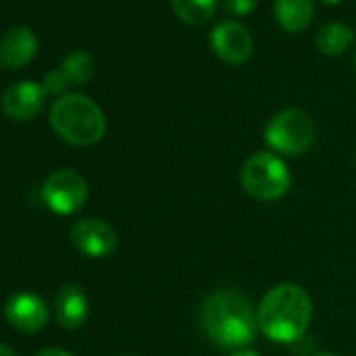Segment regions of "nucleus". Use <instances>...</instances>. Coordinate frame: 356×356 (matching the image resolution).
Segmentation results:
<instances>
[{"instance_id":"1","label":"nucleus","mask_w":356,"mask_h":356,"mask_svg":"<svg viewBox=\"0 0 356 356\" xmlns=\"http://www.w3.org/2000/svg\"><path fill=\"white\" fill-rule=\"evenodd\" d=\"M202 327L216 346L239 350L256 337L258 316L248 296L237 289H218L204 302Z\"/></svg>"},{"instance_id":"2","label":"nucleus","mask_w":356,"mask_h":356,"mask_svg":"<svg viewBox=\"0 0 356 356\" xmlns=\"http://www.w3.org/2000/svg\"><path fill=\"white\" fill-rule=\"evenodd\" d=\"M258 329L277 343L298 341L312 318V300L308 291L293 283H281L264 293L256 308Z\"/></svg>"},{"instance_id":"3","label":"nucleus","mask_w":356,"mask_h":356,"mask_svg":"<svg viewBox=\"0 0 356 356\" xmlns=\"http://www.w3.org/2000/svg\"><path fill=\"white\" fill-rule=\"evenodd\" d=\"M53 130L67 143L90 147L105 136V115L101 107L84 95H63L51 109Z\"/></svg>"},{"instance_id":"4","label":"nucleus","mask_w":356,"mask_h":356,"mask_svg":"<svg viewBox=\"0 0 356 356\" xmlns=\"http://www.w3.org/2000/svg\"><path fill=\"white\" fill-rule=\"evenodd\" d=\"M241 187L258 202H277L289 191L291 174L279 155L258 151L241 168Z\"/></svg>"},{"instance_id":"5","label":"nucleus","mask_w":356,"mask_h":356,"mask_svg":"<svg viewBox=\"0 0 356 356\" xmlns=\"http://www.w3.org/2000/svg\"><path fill=\"white\" fill-rule=\"evenodd\" d=\"M264 140L275 153L300 155L314 143V124L300 109H283L266 124Z\"/></svg>"},{"instance_id":"6","label":"nucleus","mask_w":356,"mask_h":356,"mask_svg":"<svg viewBox=\"0 0 356 356\" xmlns=\"http://www.w3.org/2000/svg\"><path fill=\"white\" fill-rule=\"evenodd\" d=\"M44 204L61 216L78 212L88 197V185L84 176L76 170H57L53 172L42 187Z\"/></svg>"},{"instance_id":"7","label":"nucleus","mask_w":356,"mask_h":356,"mask_svg":"<svg viewBox=\"0 0 356 356\" xmlns=\"http://www.w3.org/2000/svg\"><path fill=\"white\" fill-rule=\"evenodd\" d=\"M72 245L88 258H107L118 248V235L101 218L78 220L70 231Z\"/></svg>"},{"instance_id":"8","label":"nucleus","mask_w":356,"mask_h":356,"mask_svg":"<svg viewBox=\"0 0 356 356\" xmlns=\"http://www.w3.org/2000/svg\"><path fill=\"white\" fill-rule=\"evenodd\" d=\"M212 49L222 61L231 65H241L250 59L254 51V40L241 24L222 22L212 32Z\"/></svg>"},{"instance_id":"9","label":"nucleus","mask_w":356,"mask_h":356,"mask_svg":"<svg viewBox=\"0 0 356 356\" xmlns=\"http://www.w3.org/2000/svg\"><path fill=\"white\" fill-rule=\"evenodd\" d=\"M5 316H7L9 325L15 327L17 331L36 333V331L44 329L47 318H49V310L38 296L17 293V296L9 298V302L5 306Z\"/></svg>"},{"instance_id":"10","label":"nucleus","mask_w":356,"mask_h":356,"mask_svg":"<svg viewBox=\"0 0 356 356\" xmlns=\"http://www.w3.org/2000/svg\"><path fill=\"white\" fill-rule=\"evenodd\" d=\"M47 90L38 82H17L7 88L3 97V109L9 118L17 122L32 120L40 113Z\"/></svg>"},{"instance_id":"11","label":"nucleus","mask_w":356,"mask_h":356,"mask_svg":"<svg viewBox=\"0 0 356 356\" xmlns=\"http://www.w3.org/2000/svg\"><path fill=\"white\" fill-rule=\"evenodd\" d=\"M38 51L36 34L26 26H15L5 32L0 40V61L7 67H24L28 65Z\"/></svg>"},{"instance_id":"12","label":"nucleus","mask_w":356,"mask_h":356,"mask_svg":"<svg viewBox=\"0 0 356 356\" xmlns=\"http://www.w3.org/2000/svg\"><path fill=\"white\" fill-rule=\"evenodd\" d=\"M55 314L61 327L78 329L88 318V298L78 285H65L55 300Z\"/></svg>"},{"instance_id":"13","label":"nucleus","mask_w":356,"mask_h":356,"mask_svg":"<svg viewBox=\"0 0 356 356\" xmlns=\"http://www.w3.org/2000/svg\"><path fill=\"white\" fill-rule=\"evenodd\" d=\"M314 13L312 0H277L275 3V15L283 30L287 32H300L304 30Z\"/></svg>"},{"instance_id":"14","label":"nucleus","mask_w":356,"mask_h":356,"mask_svg":"<svg viewBox=\"0 0 356 356\" xmlns=\"http://www.w3.org/2000/svg\"><path fill=\"white\" fill-rule=\"evenodd\" d=\"M354 40V32L346 24H327L316 32V49L323 55H341Z\"/></svg>"},{"instance_id":"15","label":"nucleus","mask_w":356,"mask_h":356,"mask_svg":"<svg viewBox=\"0 0 356 356\" xmlns=\"http://www.w3.org/2000/svg\"><path fill=\"white\" fill-rule=\"evenodd\" d=\"M174 13L189 26H204L216 13L218 0H170Z\"/></svg>"},{"instance_id":"16","label":"nucleus","mask_w":356,"mask_h":356,"mask_svg":"<svg viewBox=\"0 0 356 356\" xmlns=\"http://www.w3.org/2000/svg\"><path fill=\"white\" fill-rule=\"evenodd\" d=\"M61 70L70 82L86 84L95 74V59H92V55L84 53V51H74L63 59Z\"/></svg>"},{"instance_id":"17","label":"nucleus","mask_w":356,"mask_h":356,"mask_svg":"<svg viewBox=\"0 0 356 356\" xmlns=\"http://www.w3.org/2000/svg\"><path fill=\"white\" fill-rule=\"evenodd\" d=\"M67 84H70V80H67V76L63 74V70H53V72H49V74L44 76V82H42L44 90L51 92V95L63 92V90L67 88Z\"/></svg>"},{"instance_id":"18","label":"nucleus","mask_w":356,"mask_h":356,"mask_svg":"<svg viewBox=\"0 0 356 356\" xmlns=\"http://www.w3.org/2000/svg\"><path fill=\"white\" fill-rule=\"evenodd\" d=\"M222 5L233 15H248L250 11H254L258 0H222Z\"/></svg>"},{"instance_id":"19","label":"nucleus","mask_w":356,"mask_h":356,"mask_svg":"<svg viewBox=\"0 0 356 356\" xmlns=\"http://www.w3.org/2000/svg\"><path fill=\"white\" fill-rule=\"evenodd\" d=\"M34 356H74V354H70V352H65V350H59V348H49V350L36 352Z\"/></svg>"},{"instance_id":"20","label":"nucleus","mask_w":356,"mask_h":356,"mask_svg":"<svg viewBox=\"0 0 356 356\" xmlns=\"http://www.w3.org/2000/svg\"><path fill=\"white\" fill-rule=\"evenodd\" d=\"M229 356H260V354H256V352H252V350H235V352L229 354Z\"/></svg>"},{"instance_id":"21","label":"nucleus","mask_w":356,"mask_h":356,"mask_svg":"<svg viewBox=\"0 0 356 356\" xmlns=\"http://www.w3.org/2000/svg\"><path fill=\"white\" fill-rule=\"evenodd\" d=\"M0 356H17L9 346H5V343H0Z\"/></svg>"},{"instance_id":"22","label":"nucleus","mask_w":356,"mask_h":356,"mask_svg":"<svg viewBox=\"0 0 356 356\" xmlns=\"http://www.w3.org/2000/svg\"><path fill=\"white\" fill-rule=\"evenodd\" d=\"M312 356H339V354H333V352H318V354H312Z\"/></svg>"},{"instance_id":"23","label":"nucleus","mask_w":356,"mask_h":356,"mask_svg":"<svg viewBox=\"0 0 356 356\" xmlns=\"http://www.w3.org/2000/svg\"><path fill=\"white\" fill-rule=\"evenodd\" d=\"M325 3H329V5H333V3H339V0H325Z\"/></svg>"},{"instance_id":"24","label":"nucleus","mask_w":356,"mask_h":356,"mask_svg":"<svg viewBox=\"0 0 356 356\" xmlns=\"http://www.w3.org/2000/svg\"><path fill=\"white\" fill-rule=\"evenodd\" d=\"M354 165H356V153H354Z\"/></svg>"},{"instance_id":"25","label":"nucleus","mask_w":356,"mask_h":356,"mask_svg":"<svg viewBox=\"0 0 356 356\" xmlns=\"http://www.w3.org/2000/svg\"><path fill=\"white\" fill-rule=\"evenodd\" d=\"M354 63H356V59H354Z\"/></svg>"}]
</instances>
